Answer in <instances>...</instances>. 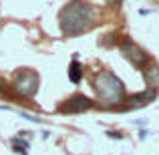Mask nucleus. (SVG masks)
<instances>
[{"instance_id": "obj_1", "label": "nucleus", "mask_w": 159, "mask_h": 155, "mask_svg": "<svg viewBox=\"0 0 159 155\" xmlns=\"http://www.w3.org/2000/svg\"><path fill=\"white\" fill-rule=\"evenodd\" d=\"M97 18V10L85 0H70L65 4L61 12H58V26H61L62 34L66 36H77L87 32L95 24Z\"/></svg>"}, {"instance_id": "obj_5", "label": "nucleus", "mask_w": 159, "mask_h": 155, "mask_svg": "<svg viewBox=\"0 0 159 155\" xmlns=\"http://www.w3.org/2000/svg\"><path fill=\"white\" fill-rule=\"evenodd\" d=\"M93 107V101L85 95H73L66 101H62L58 105V113H65V115H75V113H85Z\"/></svg>"}, {"instance_id": "obj_4", "label": "nucleus", "mask_w": 159, "mask_h": 155, "mask_svg": "<svg viewBox=\"0 0 159 155\" xmlns=\"http://www.w3.org/2000/svg\"><path fill=\"white\" fill-rule=\"evenodd\" d=\"M119 48H121V54H123V57L127 58L131 65H135V66H143V65H147V61H149L147 52H145L143 48H141L139 44L135 43V40L129 39V36L121 39Z\"/></svg>"}, {"instance_id": "obj_10", "label": "nucleus", "mask_w": 159, "mask_h": 155, "mask_svg": "<svg viewBox=\"0 0 159 155\" xmlns=\"http://www.w3.org/2000/svg\"><path fill=\"white\" fill-rule=\"evenodd\" d=\"M107 137H111V139H121V135L117 131H107Z\"/></svg>"}, {"instance_id": "obj_8", "label": "nucleus", "mask_w": 159, "mask_h": 155, "mask_svg": "<svg viewBox=\"0 0 159 155\" xmlns=\"http://www.w3.org/2000/svg\"><path fill=\"white\" fill-rule=\"evenodd\" d=\"M81 79H83V69H81V65H79V61L75 58L69 65V81L73 83V85H79Z\"/></svg>"}, {"instance_id": "obj_12", "label": "nucleus", "mask_w": 159, "mask_h": 155, "mask_svg": "<svg viewBox=\"0 0 159 155\" xmlns=\"http://www.w3.org/2000/svg\"><path fill=\"white\" fill-rule=\"evenodd\" d=\"M145 137H147V131H145V129H143V131H139V139H145Z\"/></svg>"}, {"instance_id": "obj_6", "label": "nucleus", "mask_w": 159, "mask_h": 155, "mask_svg": "<svg viewBox=\"0 0 159 155\" xmlns=\"http://www.w3.org/2000/svg\"><path fill=\"white\" fill-rule=\"evenodd\" d=\"M157 97V91L155 89H147L145 93H137V95H133V97H129L127 99V103L123 105V109H137V107H143V105H147V103H151L153 99Z\"/></svg>"}, {"instance_id": "obj_2", "label": "nucleus", "mask_w": 159, "mask_h": 155, "mask_svg": "<svg viewBox=\"0 0 159 155\" xmlns=\"http://www.w3.org/2000/svg\"><path fill=\"white\" fill-rule=\"evenodd\" d=\"M91 87L103 107H119L125 99V85L111 71H99L91 79Z\"/></svg>"}, {"instance_id": "obj_11", "label": "nucleus", "mask_w": 159, "mask_h": 155, "mask_svg": "<svg viewBox=\"0 0 159 155\" xmlns=\"http://www.w3.org/2000/svg\"><path fill=\"white\" fill-rule=\"evenodd\" d=\"M107 4H111V6L119 8V6H121V0H107Z\"/></svg>"}, {"instance_id": "obj_9", "label": "nucleus", "mask_w": 159, "mask_h": 155, "mask_svg": "<svg viewBox=\"0 0 159 155\" xmlns=\"http://www.w3.org/2000/svg\"><path fill=\"white\" fill-rule=\"evenodd\" d=\"M20 117H22V119L32 121V123H39V119H36V117H32V115H28V113H20Z\"/></svg>"}, {"instance_id": "obj_7", "label": "nucleus", "mask_w": 159, "mask_h": 155, "mask_svg": "<svg viewBox=\"0 0 159 155\" xmlns=\"http://www.w3.org/2000/svg\"><path fill=\"white\" fill-rule=\"evenodd\" d=\"M143 79L145 83L149 85V89H155V87H159V65H147L143 69Z\"/></svg>"}, {"instance_id": "obj_3", "label": "nucleus", "mask_w": 159, "mask_h": 155, "mask_svg": "<svg viewBox=\"0 0 159 155\" xmlns=\"http://www.w3.org/2000/svg\"><path fill=\"white\" fill-rule=\"evenodd\" d=\"M39 85H40V79H39V73L32 69H22L14 75L12 79V89L20 95V97H34L36 91H39Z\"/></svg>"}]
</instances>
